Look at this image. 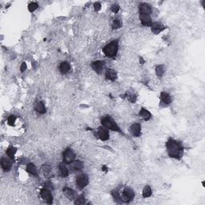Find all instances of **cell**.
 I'll use <instances>...</instances> for the list:
<instances>
[{
    "mask_svg": "<svg viewBox=\"0 0 205 205\" xmlns=\"http://www.w3.org/2000/svg\"><path fill=\"white\" fill-rule=\"evenodd\" d=\"M44 188H46V189L50 190V191H52V190H53L52 185L50 184V183H45V185H44Z\"/></svg>",
    "mask_w": 205,
    "mask_h": 205,
    "instance_id": "cell-35",
    "label": "cell"
},
{
    "mask_svg": "<svg viewBox=\"0 0 205 205\" xmlns=\"http://www.w3.org/2000/svg\"><path fill=\"white\" fill-rule=\"evenodd\" d=\"M58 169H59V173H60V175L62 177H67L68 175H69V171H68V169L63 163H60L59 166H58Z\"/></svg>",
    "mask_w": 205,
    "mask_h": 205,
    "instance_id": "cell-20",
    "label": "cell"
},
{
    "mask_svg": "<svg viewBox=\"0 0 205 205\" xmlns=\"http://www.w3.org/2000/svg\"><path fill=\"white\" fill-rule=\"evenodd\" d=\"M75 204L76 205H79V204H84L86 203V200H85V197H84V196L83 195H81V196H78L75 200Z\"/></svg>",
    "mask_w": 205,
    "mask_h": 205,
    "instance_id": "cell-28",
    "label": "cell"
},
{
    "mask_svg": "<svg viewBox=\"0 0 205 205\" xmlns=\"http://www.w3.org/2000/svg\"><path fill=\"white\" fill-rule=\"evenodd\" d=\"M94 8L95 11H99L101 9V4L99 3H94Z\"/></svg>",
    "mask_w": 205,
    "mask_h": 205,
    "instance_id": "cell-34",
    "label": "cell"
},
{
    "mask_svg": "<svg viewBox=\"0 0 205 205\" xmlns=\"http://www.w3.org/2000/svg\"><path fill=\"white\" fill-rule=\"evenodd\" d=\"M105 63L104 61H101V60H98L95 62H93L91 63V67L92 69L98 74H101L104 68Z\"/></svg>",
    "mask_w": 205,
    "mask_h": 205,
    "instance_id": "cell-8",
    "label": "cell"
},
{
    "mask_svg": "<svg viewBox=\"0 0 205 205\" xmlns=\"http://www.w3.org/2000/svg\"><path fill=\"white\" fill-rule=\"evenodd\" d=\"M139 12L140 14H144V15H149L151 13V7L147 3H140L139 6Z\"/></svg>",
    "mask_w": 205,
    "mask_h": 205,
    "instance_id": "cell-14",
    "label": "cell"
},
{
    "mask_svg": "<svg viewBox=\"0 0 205 205\" xmlns=\"http://www.w3.org/2000/svg\"><path fill=\"white\" fill-rule=\"evenodd\" d=\"M63 163L70 164V163L73 162L75 159V154L74 153V151L71 149L67 148L66 151L63 152Z\"/></svg>",
    "mask_w": 205,
    "mask_h": 205,
    "instance_id": "cell-6",
    "label": "cell"
},
{
    "mask_svg": "<svg viewBox=\"0 0 205 205\" xmlns=\"http://www.w3.org/2000/svg\"><path fill=\"white\" fill-rule=\"evenodd\" d=\"M122 21L120 19V18H116L112 23V28L113 29H118L122 27Z\"/></svg>",
    "mask_w": 205,
    "mask_h": 205,
    "instance_id": "cell-27",
    "label": "cell"
},
{
    "mask_svg": "<svg viewBox=\"0 0 205 205\" xmlns=\"http://www.w3.org/2000/svg\"><path fill=\"white\" fill-rule=\"evenodd\" d=\"M164 71H165V68H164L163 65H158L155 67V73L157 75V76H159V77L162 76L164 73Z\"/></svg>",
    "mask_w": 205,
    "mask_h": 205,
    "instance_id": "cell-26",
    "label": "cell"
},
{
    "mask_svg": "<svg viewBox=\"0 0 205 205\" xmlns=\"http://www.w3.org/2000/svg\"><path fill=\"white\" fill-rule=\"evenodd\" d=\"M27 171L28 172V173H30L31 175H37V169H36V167L35 166V164H33V163H29V164H27Z\"/></svg>",
    "mask_w": 205,
    "mask_h": 205,
    "instance_id": "cell-22",
    "label": "cell"
},
{
    "mask_svg": "<svg viewBox=\"0 0 205 205\" xmlns=\"http://www.w3.org/2000/svg\"><path fill=\"white\" fill-rule=\"evenodd\" d=\"M15 120H16L15 116H13V115H11V116H10L9 117H8V119H7L8 124H9V125H11V126H13V125H15Z\"/></svg>",
    "mask_w": 205,
    "mask_h": 205,
    "instance_id": "cell-31",
    "label": "cell"
},
{
    "mask_svg": "<svg viewBox=\"0 0 205 205\" xmlns=\"http://www.w3.org/2000/svg\"><path fill=\"white\" fill-rule=\"evenodd\" d=\"M43 172H44V175H48V174H50V167L47 166V165H44L43 167Z\"/></svg>",
    "mask_w": 205,
    "mask_h": 205,
    "instance_id": "cell-33",
    "label": "cell"
},
{
    "mask_svg": "<svg viewBox=\"0 0 205 205\" xmlns=\"http://www.w3.org/2000/svg\"><path fill=\"white\" fill-rule=\"evenodd\" d=\"M105 75H106V78H107L108 79H109V80H112V81L116 80V78H117L116 72L113 69L107 70V71H106V73H105Z\"/></svg>",
    "mask_w": 205,
    "mask_h": 205,
    "instance_id": "cell-18",
    "label": "cell"
},
{
    "mask_svg": "<svg viewBox=\"0 0 205 205\" xmlns=\"http://www.w3.org/2000/svg\"><path fill=\"white\" fill-rule=\"evenodd\" d=\"M16 151H17V150H16L15 147H10L9 148H8L7 150V155L11 158V159H14V158H15V155Z\"/></svg>",
    "mask_w": 205,
    "mask_h": 205,
    "instance_id": "cell-25",
    "label": "cell"
},
{
    "mask_svg": "<svg viewBox=\"0 0 205 205\" xmlns=\"http://www.w3.org/2000/svg\"><path fill=\"white\" fill-rule=\"evenodd\" d=\"M75 183H76V185H77L79 188L83 189V188H84L88 184L89 179H88V177H87V175L79 174L76 176V181H75Z\"/></svg>",
    "mask_w": 205,
    "mask_h": 205,
    "instance_id": "cell-5",
    "label": "cell"
},
{
    "mask_svg": "<svg viewBox=\"0 0 205 205\" xmlns=\"http://www.w3.org/2000/svg\"><path fill=\"white\" fill-rule=\"evenodd\" d=\"M135 196V192L134 191L129 188H126L123 192L122 196H120L121 198V201L122 203H129L130 200H132V199Z\"/></svg>",
    "mask_w": 205,
    "mask_h": 205,
    "instance_id": "cell-4",
    "label": "cell"
},
{
    "mask_svg": "<svg viewBox=\"0 0 205 205\" xmlns=\"http://www.w3.org/2000/svg\"><path fill=\"white\" fill-rule=\"evenodd\" d=\"M63 194L66 196V197L68 200H75L78 197L77 192H75L71 188H65L63 189Z\"/></svg>",
    "mask_w": 205,
    "mask_h": 205,
    "instance_id": "cell-10",
    "label": "cell"
},
{
    "mask_svg": "<svg viewBox=\"0 0 205 205\" xmlns=\"http://www.w3.org/2000/svg\"><path fill=\"white\" fill-rule=\"evenodd\" d=\"M150 27H151L152 33H153V34H155V35L159 34V32H161V31H163V30H165V28H166V27L163 25L162 23H158V22L152 23Z\"/></svg>",
    "mask_w": 205,
    "mask_h": 205,
    "instance_id": "cell-9",
    "label": "cell"
},
{
    "mask_svg": "<svg viewBox=\"0 0 205 205\" xmlns=\"http://www.w3.org/2000/svg\"><path fill=\"white\" fill-rule=\"evenodd\" d=\"M70 64L67 62H63L61 63L60 66H59V70L61 71V73L67 74L70 71Z\"/></svg>",
    "mask_w": 205,
    "mask_h": 205,
    "instance_id": "cell-21",
    "label": "cell"
},
{
    "mask_svg": "<svg viewBox=\"0 0 205 205\" xmlns=\"http://www.w3.org/2000/svg\"><path fill=\"white\" fill-rule=\"evenodd\" d=\"M1 164H2V167L5 171H9L11 169L12 163L9 159L7 158H3L1 160Z\"/></svg>",
    "mask_w": 205,
    "mask_h": 205,
    "instance_id": "cell-15",
    "label": "cell"
},
{
    "mask_svg": "<svg viewBox=\"0 0 205 205\" xmlns=\"http://www.w3.org/2000/svg\"><path fill=\"white\" fill-rule=\"evenodd\" d=\"M112 195L113 198H114V200H115L116 203H118V204L122 203V201H121V198H120V195L119 194V192H118L117 191H112Z\"/></svg>",
    "mask_w": 205,
    "mask_h": 205,
    "instance_id": "cell-29",
    "label": "cell"
},
{
    "mask_svg": "<svg viewBox=\"0 0 205 205\" xmlns=\"http://www.w3.org/2000/svg\"><path fill=\"white\" fill-rule=\"evenodd\" d=\"M35 109L40 114H44L46 112V108L42 102H37V104L35 105Z\"/></svg>",
    "mask_w": 205,
    "mask_h": 205,
    "instance_id": "cell-23",
    "label": "cell"
},
{
    "mask_svg": "<svg viewBox=\"0 0 205 205\" xmlns=\"http://www.w3.org/2000/svg\"><path fill=\"white\" fill-rule=\"evenodd\" d=\"M160 99H161V102H162L163 104H164L166 105L170 104L171 103V95L168 93H161L160 94Z\"/></svg>",
    "mask_w": 205,
    "mask_h": 205,
    "instance_id": "cell-16",
    "label": "cell"
},
{
    "mask_svg": "<svg viewBox=\"0 0 205 205\" xmlns=\"http://www.w3.org/2000/svg\"><path fill=\"white\" fill-rule=\"evenodd\" d=\"M38 7H39V5L37 3H31L28 5V10L30 12H34Z\"/></svg>",
    "mask_w": 205,
    "mask_h": 205,
    "instance_id": "cell-30",
    "label": "cell"
},
{
    "mask_svg": "<svg viewBox=\"0 0 205 205\" xmlns=\"http://www.w3.org/2000/svg\"><path fill=\"white\" fill-rule=\"evenodd\" d=\"M111 10L114 13H117L120 11V6L118 4H113L112 6V7H111Z\"/></svg>",
    "mask_w": 205,
    "mask_h": 205,
    "instance_id": "cell-32",
    "label": "cell"
},
{
    "mask_svg": "<svg viewBox=\"0 0 205 205\" xmlns=\"http://www.w3.org/2000/svg\"><path fill=\"white\" fill-rule=\"evenodd\" d=\"M131 132H132V135L136 137H138L140 135V132H141V128L140 125L139 124H132L131 127Z\"/></svg>",
    "mask_w": 205,
    "mask_h": 205,
    "instance_id": "cell-17",
    "label": "cell"
},
{
    "mask_svg": "<svg viewBox=\"0 0 205 205\" xmlns=\"http://www.w3.org/2000/svg\"><path fill=\"white\" fill-rule=\"evenodd\" d=\"M97 136L103 141H106L109 139V133L108 130H106L105 128H99V131L97 132Z\"/></svg>",
    "mask_w": 205,
    "mask_h": 205,
    "instance_id": "cell-12",
    "label": "cell"
},
{
    "mask_svg": "<svg viewBox=\"0 0 205 205\" xmlns=\"http://www.w3.org/2000/svg\"><path fill=\"white\" fill-rule=\"evenodd\" d=\"M166 147L168 155L171 158L179 159L182 158L183 155V147L179 141L175 140L173 139H169L167 141Z\"/></svg>",
    "mask_w": 205,
    "mask_h": 205,
    "instance_id": "cell-1",
    "label": "cell"
},
{
    "mask_svg": "<svg viewBox=\"0 0 205 205\" xmlns=\"http://www.w3.org/2000/svg\"><path fill=\"white\" fill-rule=\"evenodd\" d=\"M26 69H27V64H26V63H23L22 65H21V67H20V70H21L22 72H23V71H26Z\"/></svg>",
    "mask_w": 205,
    "mask_h": 205,
    "instance_id": "cell-37",
    "label": "cell"
},
{
    "mask_svg": "<svg viewBox=\"0 0 205 205\" xmlns=\"http://www.w3.org/2000/svg\"><path fill=\"white\" fill-rule=\"evenodd\" d=\"M70 164H71V171H81L83 168V167H84L83 163L80 161V160H74L73 162L71 163H70Z\"/></svg>",
    "mask_w": 205,
    "mask_h": 205,
    "instance_id": "cell-13",
    "label": "cell"
},
{
    "mask_svg": "<svg viewBox=\"0 0 205 205\" xmlns=\"http://www.w3.org/2000/svg\"><path fill=\"white\" fill-rule=\"evenodd\" d=\"M129 100L131 101L132 103H135L136 102V95H131L130 96H129Z\"/></svg>",
    "mask_w": 205,
    "mask_h": 205,
    "instance_id": "cell-36",
    "label": "cell"
},
{
    "mask_svg": "<svg viewBox=\"0 0 205 205\" xmlns=\"http://www.w3.org/2000/svg\"><path fill=\"white\" fill-rule=\"evenodd\" d=\"M140 63H142V64H143V63H144V61H143V58H140Z\"/></svg>",
    "mask_w": 205,
    "mask_h": 205,
    "instance_id": "cell-39",
    "label": "cell"
},
{
    "mask_svg": "<svg viewBox=\"0 0 205 205\" xmlns=\"http://www.w3.org/2000/svg\"><path fill=\"white\" fill-rule=\"evenodd\" d=\"M139 116L145 120V121H147V120H150V118L151 117V114L148 111H147L146 109L142 108L141 111L139 112Z\"/></svg>",
    "mask_w": 205,
    "mask_h": 205,
    "instance_id": "cell-19",
    "label": "cell"
},
{
    "mask_svg": "<svg viewBox=\"0 0 205 205\" xmlns=\"http://www.w3.org/2000/svg\"><path fill=\"white\" fill-rule=\"evenodd\" d=\"M101 124L104 127V128L112 130V131H116V132H121L120 127L116 124V122L114 121L112 118L109 117V116H105L104 117L102 120H101Z\"/></svg>",
    "mask_w": 205,
    "mask_h": 205,
    "instance_id": "cell-3",
    "label": "cell"
},
{
    "mask_svg": "<svg viewBox=\"0 0 205 205\" xmlns=\"http://www.w3.org/2000/svg\"><path fill=\"white\" fill-rule=\"evenodd\" d=\"M102 170L104 171H108V168H107V167L106 166H103L102 167Z\"/></svg>",
    "mask_w": 205,
    "mask_h": 205,
    "instance_id": "cell-38",
    "label": "cell"
},
{
    "mask_svg": "<svg viewBox=\"0 0 205 205\" xmlns=\"http://www.w3.org/2000/svg\"><path fill=\"white\" fill-rule=\"evenodd\" d=\"M103 51L106 56L112 58L115 57L118 51V43L117 41H112L103 48Z\"/></svg>",
    "mask_w": 205,
    "mask_h": 205,
    "instance_id": "cell-2",
    "label": "cell"
},
{
    "mask_svg": "<svg viewBox=\"0 0 205 205\" xmlns=\"http://www.w3.org/2000/svg\"><path fill=\"white\" fill-rule=\"evenodd\" d=\"M139 19L143 26L150 27L151 25V19L149 15H144V14H139Z\"/></svg>",
    "mask_w": 205,
    "mask_h": 205,
    "instance_id": "cell-11",
    "label": "cell"
},
{
    "mask_svg": "<svg viewBox=\"0 0 205 205\" xmlns=\"http://www.w3.org/2000/svg\"><path fill=\"white\" fill-rule=\"evenodd\" d=\"M151 193H152V192H151V188L150 186H145L144 187V188H143V196L144 198H147V197H150L151 196Z\"/></svg>",
    "mask_w": 205,
    "mask_h": 205,
    "instance_id": "cell-24",
    "label": "cell"
},
{
    "mask_svg": "<svg viewBox=\"0 0 205 205\" xmlns=\"http://www.w3.org/2000/svg\"><path fill=\"white\" fill-rule=\"evenodd\" d=\"M40 196H41L42 199L46 203H47V204H52L53 197H52V195L50 194V190L43 188V189H41V191H40Z\"/></svg>",
    "mask_w": 205,
    "mask_h": 205,
    "instance_id": "cell-7",
    "label": "cell"
}]
</instances>
